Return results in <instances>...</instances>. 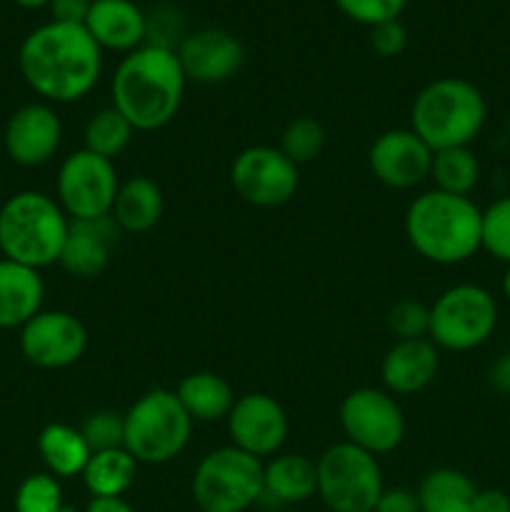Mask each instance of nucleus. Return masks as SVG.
Listing matches in <instances>:
<instances>
[{"mask_svg": "<svg viewBox=\"0 0 510 512\" xmlns=\"http://www.w3.org/2000/svg\"><path fill=\"white\" fill-rule=\"evenodd\" d=\"M85 443L93 453L110 448H123V413L115 410H95L80 425Z\"/></svg>", "mask_w": 510, "mask_h": 512, "instance_id": "34", "label": "nucleus"}, {"mask_svg": "<svg viewBox=\"0 0 510 512\" xmlns=\"http://www.w3.org/2000/svg\"><path fill=\"white\" fill-rule=\"evenodd\" d=\"M230 185L248 205L280 208L298 193L300 168L275 145H250L233 158Z\"/></svg>", "mask_w": 510, "mask_h": 512, "instance_id": "12", "label": "nucleus"}, {"mask_svg": "<svg viewBox=\"0 0 510 512\" xmlns=\"http://www.w3.org/2000/svg\"><path fill=\"white\" fill-rule=\"evenodd\" d=\"M185 78L198 85H218L233 78L245 60V48L230 30L200 28L175 48Z\"/></svg>", "mask_w": 510, "mask_h": 512, "instance_id": "17", "label": "nucleus"}, {"mask_svg": "<svg viewBox=\"0 0 510 512\" xmlns=\"http://www.w3.org/2000/svg\"><path fill=\"white\" fill-rule=\"evenodd\" d=\"M185 85L188 78L178 53L145 43L120 58L110 80V98L135 133H153L178 115Z\"/></svg>", "mask_w": 510, "mask_h": 512, "instance_id": "2", "label": "nucleus"}, {"mask_svg": "<svg viewBox=\"0 0 510 512\" xmlns=\"http://www.w3.org/2000/svg\"><path fill=\"white\" fill-rule=\"evenodd\" d=\"M500 290H503V298L510 303V265H505L503 280H500Z\"/></svg>", "mask_w": 510, "mask_h": 512, "instance_id": "42", "label": "nucleus"}, {"mask_svg": "<svg viewBox=\"0 0 510 512\" xmlns=\"http://www.w3.org/2000/svg\"><path fill=\"white\" fill-rule=\"evenodd\" d=\"M20 353L40 370H63L78 363L88 350L83 320L68 310H40L20 328Z\"/></svg>", "mask_w": 510, "mask_h": 512, "instance_id": "13", "label": "nucleus"}, {"mask_svg": "<svg viewBox=\"0 0 510 512\" xmlns=\"http://www.w3.org/2000/svg\"><path fill=\"white\" fill-rule=\"evenodd\" d=\"M18 68L28 88L50 105L83 100L103 73V50L80 23L38 25L18 50Z\"/></svg>", "mask_w": 510, "mask_h": 512, "instance_id": "1", "label": "nucleus"}, {"mask_svg": "<svg viewBox=\"0 0 510 512\" xmlns=\"http://www.w3.org/2000/svg\"><path fill=\"white\" fill-rule=\"evenodd\" d=\"M315 468L318 498L330 512H373L385 490L378 458L348 440L330 445Z\"/></svg>", "mask_w": 510, "mask_h": 512, "instance_id": "9", "label": "nucleus"}, {"mask_svg": "<svg viewBox=\"0 0 510 512\" xmlns=\"http://www.w3.org/2000/svg\"><path fill=\"white\" fill-rule=\"evenodd\" d=\"M118 238L120 228L110 215L95 220H70L58 265L73 278H98L110 265Z\"/></svg>", "mask_w": 510, "mask_h": 512, "instance_id": "18", "label": "nucleus"}, {"mask_svg": "<svg viewBox=\"0 0 510 512\" xmlns=\"http://www.w3.org/2000/svg\"><path fill=\"white\" fill-rule=\"evenodd\" d=\"M83 25L100 50L125 55L148 40V15L133 0H93Z\"/></svg>", "mask_w": 510, "mask_h": 512, "instance_id": "20", "label": "nucleus"}, {"mask_svg": "<svg viewBox=\"0 0 510 512\" xmlns=\"http://www.w3.org/2000/svg\"><path fill=\"white\" fill-rule=\"evenodd\" d=\"M433 150L410 128H390L373 140L368 168L378 183L393 190H413L430 178Z\"/></svg>", "mask_w": 510, "mask_h": 512, "instance_id": "16", "label": "nucleus"}, {"mask_svg": "<svg viewBox=\"0 0 510 512\" xmlns=\"http://www.w3.org/2000/svg\"><path fill=\"white\" fill-rule=\"evenodd\" d=\"M165 210V198L160 185L148 175H133L123 180L115 195L110 218L120 228V233H148L160 223Z\"/></svg>", "mask_w": 510, "mask_h": 512, "instance_id": "22", "label": "nucleus"}, {"mask_svg": "<svg viewBox=\"0 0 510 512\" xmlns=\"http://www.w3.org/2000/svg\"><path fill=\"white\" fill-rule=\"evenodd\" d=\"M480 250L510 265V195L493 200L480 218Z\"/></svg>", "mask_w": 510, "mask_h": 512, "instance_id": "31", "label": "nucleus"}, {"mask_svg": "<svg viewBox=\"0 0 510 512\" xmlns=\"http://www.w3.org/2000/svg\"><path fill=\"white\" fill-rule=\"evenodd\" d=\"M488 103L465 78H435L418 90L410 105V130L430 150L470 148L485 128Z\"/></svg>", "mask_w": 510, "mask_h": 512, "instance_id": "4", "label": "nucleus"}, {"mask_svg": "<svg viewBox=\"0 0 510 512\" xmlns=\"http://www.w3.org/2000/svg\"><path fill=\"white\" fill-rule=\"evenodd\" d=\"M385 323L395 340H423L430 333V305L415 298L398 300L388 310Z\"/></svg>", "mask_w": 510, "mask_h": 512, "instance_id": "33", "label": "nucleus"}, {"mask_svg": "<svg viewBox=\"0 0 510 512\" xmlns=\"http://www.w3.org/2000/svg\"><path fill=\"white\" fill-rule=\"evenodd\" d=\"M483 210L473 198L443 190H423L405 210V238L410 248L435 265L468 263L480 253Z\"/></svg>", "mask_w": 510, "mask_h": 512, "instance_id": "3", "label": "nucleus"}, {"mask_svg": "<svg viewBox=\"0 0 510 512\" xmlns=\"http://www.w3.org/2000/svg\"><path fill=\"white\" fill-rule=\"evenodd\" d=\"M60 512H75V508H70V505H63V508H60Z\"/></svg>", "mask_w": 510, "mask_h": 512, "instance_id": "44", "label": "nucleus"}, {"mask_svg": "<svg viewBox=\"0 0 510 512\" xmlns=\"http://www.w3.org/2000/svg\"><path fill=\"white\" fill-rule=\"evenodd\" d=\"M175 398L193 423H218L228 418L235 393L228 380L210 370L188 373L175 388Z\"/></svg>", "mask_w": 510, "mask_h": 512, "instance_id": "24", "label": "nucleus"}, {"mask_svg": "<svg viewBox=\"0 0 510 512\" xmlns=\"http://www.w3.org/2000/svg\"><path fill=\"white\" fill-rule=\"evenodd\" d=\"M93 0H48V8L58 23H80L83 25L85 15H88Z\"/></svg>", "mask_w": 510, "mask_h": 512, "instance_id": "38", "label": "nucleus"}, {"mask_svg": "<svg viewBox=\"0 0 510 512\" xmlns=\"http://www.w3.org/2000/svg\"><path fill=\"white\" fill-rule=\"evenodd\" d=\"M38 453L45 473L55 478H75L83 475L93 450L85 443L80 428L68 423H48L38 435Z\"/></svg>", "mask_w": 510, "mask_h": 512, "instance_id": "25", "label": "nucleus"}, {"mask_svg": "<svg viewBox=\"0 0 510 512\" xmlns=\"http://www.w3.org/2000/svg\"><path fill=\"white\" fill-rule=\"evenodd\" d=\"M488 380L493 385V390H498L500 395H508L510 398V350L490 365Z\"/></svg>", "mask_w": 510, "mask_h": 512, "instance_id": "40", "label": "nucleus"}, {"mask_svg": "<svg viewBox=\"0 0 510 512\" xmlns=\"http://www.w3.org/2000/svg\"><path fill=\"white\" fill-rule=\"evenodd\" d=\"M415 495L420 512H473L478 488L463 470L435 468L420 480Z\"/></svg>", "mask_w": 510, "mask_h": 512, "instance_id": "27", "label": "nucleus"}, {"mask_svg": "<svg viewBox=\"0 0 510 512\" xmlns=\"http://www.w3.org/2000/svg\"><path fill=\"white\" fill-rule=\"evenodd\" d=\"M373 512H420L418 495L408 488L383 490Z\"/></svg>", "mask_w": 510, "mask_h": 512, "instance_id": "37", "label": "nucleus"}, {"mask_svg": "<svg viewBox=\"0 0 510 512\" xmlns=\"http://www.w3.org/2000/svg\"><path fill=\"white\" fill-rule=\"evenodd\" d=\"M63 143V120L45 100L25 103L8 118L3 130L5 155L20 168L50 163Z\"/></svg>", "mask_w": 510, "mask_h": 512, "instance_id": "15", "label": "nucleus"}, {"mask_svg": "<svg viewBox=\"0 0 510 512\" xmlns=\"http://www.w3.org/2000/svg\"><path fill=\"white\" fill-rule=\"evenodd\" d=\"M193 425L175 390L153 388L123 413V448L138 465H165L188 448Z\"/></svg>", "mask_w": 510, "mask_h": 512, "instance_id": "6", "label": "nucleus"}, {"mask_svg": "<svg viewBox=\"0 0 510 512\" xmlns=\"http://www.w3.org/2000/svg\"><path fill=\"white\" fill-rule=\"evenodd\" d=\"M63 505L60 480L50 473L28 475L18 485L13 498L15 512H60Z\"/></svg>", "mask_w": 510, "mask_h": 512, "instance_id": "32", "label": "nucleus"}, {"mask_svg": "<svg viewBox=\"0 0 510 512\" xmlns=\"http://www.w3.org/2000/svg\"><path fill=\"white\" fill-rule=\"evenodd\" d=\"M430 183L435 190L470 198L480 183V160L473 148L435 150L430 163Z\"/></svg>", "mask_w": 510, "mask_h": 512, "instance_id": "28", "label": "nucleus"}, {"mask_svg": "<svg viewBox=\"0 0 510 512\" xmlns=\"http://www.w3.org/2000/svg\"><path fill=\"white\" fill-rule=\"evenodd\" d=\"M498 300L478 283H458L430 305V343L448 353H470L493 338L498 328Z\"/></svg>", "mask_w": 510, "mask_h": 512, "instance_id": "7", "label": "nucleus"}, {"mask_svg": "<svg viewBox=\"0 0 510 512\" xmlns=\"http://www.w3.org/2000/svg\"><path fill=\"white\" fill-rule=\"evenodd\" d=\"M473 512H510V495L498 488L478 490Z\"/></svg>", "mask_w": 510, "mask_h": 512, "instance_id": "39", "label": "nucleus"}, {"mask_svg": "<svg viewBox=\"0 0 510 512\" xmlns=\"http://www.w3.org/2000/svg\"><path fill=\"white\" fill-rule=\"evenodd\" d=\"M338 420L345 440L375 458L398 450L408 430L405 413L395 395L373 385L350 390L340 403Z\"/></svg>", "mask_w": 510, "mask_h": 512, "instance_id": "10", "label": "nucleus"}, {"mask_svg": "<svg viewBox=\"0 0 510 512\" xmlns=\"http://www.w3.org/2000/svg\"><path fill=\"white\" fill-rule=\"evenodd\" d=\"M133 135V125L110 105V108H100L98 113L88 118L83 128V148L100 155V158L115 160L128 148Z\"/></svg>", "mask_w": 510, "mask_h": 512, "instance_id": "29", "label": "nucleus"}, {"mask_svg": "<svg viewBox=\"0 0 510 512\" xmlns=\"http://www.w3.org/2000/svg\"><path fill=\"white\" fill-rule=\"evenodd\" d=\"M70 218L58 200L40 190H20L0 205V253L43 270L60 260Z\"/></svg>", "mask_w": 510, "mask_h": 512, "instance_id": "5", "label": "nucleus"}, {"mask_svg": "<svg viewBox=\"0 0 510 512\" xmlns=\"http://www.w3.org/2000/svg\"><path fill=\"white\" fill-rule=\"evenodd\" d=\"M15 3L23 5V8L35 10V8H43V5H48V0H15Z\"/></svg>", "mask_w": 510, "mask_h": 512, "instance_id": "43", "label": "nucleus"}, {"mask_svg": "<svg viewBox=\"0 0 510 512\" xmlns=\"http://www.w3.org/2000/svg\"><path fill=\"white\" fill-rule=\"evenodd\" d=\"M85 512H135L125 498H90Z\"/></svg>", "mask_w": 510, "mask_h": 512, "instance_id": "41", "label": "nucleus"}, {"mask_svg": "<svg viewBox=\"0 0 510 512\" xmlns=\"http://www.w3.org/2000/svg\"><path fill=\"white\" fill-rule=\"evenodd\" d=\"M230 445L253 458H273L288 440V413L268 393H245L235 398L228 418Z\"/></svg>", "mask_w": 510, "mask_h": 512, "instance_id": "14", "label": "nucleus"}, {"mask_svg": "<svg viewBox=\"0 0 510 512\" xmlns=\"http://www.w3.org/2000/svg\"><path fill=\"white\" fill-rule=\"evenodd\" d=\"M280 150L293 160L295 165L313 163L320 158L325 148V128L320 120L310 118V115H300L285 125L283 135H280Z\"/></svg>", "mask_w": 510, "mask_h": 512, "instance_id": "30", "label": "nucleus"}, {"mask_svg": "<svg viewBox=\"0 0 510 512\" xmlns=\"http://www.w3.org/2000/svg\"><path fill=\"white\" fill-rule=\"evenodd\" d=\"M80 478L90 498H123L138 480V460L125 448L98 450L90 455Z\"/></svg>", "mask_w": 510, "mask_h": 512, "instance_id": "26", "label": "nucleus"}, {"mask_svg": "<svg viewBox=\"0 0 510 512\" xmlns=\"http://www.w3.org/2000/svg\"><path fill=\"white\" fill-rule=\"evenodd\" d=\"M45 283L40 270L0 258V330L23 328L43 310Z\"/></svg>", "mask_w": 510, "mask_h": 512, "instance_id": "21", "label": "nucleus"}, {"mask_svg": "<svg viewBox=\"0 0 510 512\" xmlns=\"http://www.w3.org/2000/svg\"><path fill=\"white\" fill-rule=\"evenodd\" d=\"M313 495H318L315 460L300 453H278L263 463V498H273L280 505H295Z\"/></svg>", "mask_w": 510, "mask_h": 512, "instance_id": "23", "label": "nucleus"}, {"mask_svg": "<svg viewBox=\"0 0 510 512\" xmlns=\"http://www.w3.org/2000/svg\"><path fill=\"white\" fill-rule=\"evenodd\" d=\"M368 43L380 58H398L408 48V28L400 18L385 20L368 28Z\"/></svg>", "mask_w": 510, "mask_h": 512, "instance_id": "36", "label": "nucleus"}, {"mask_svg": "<svg viewBox=\"0 0 510 512\" xmlns=\"http://www.w3.org/2000/svg\"><path fill=\"white\" fill-rule=\"evenodd\" d=\"M440 370V350L423 340H395L383 355L380 378L383 388L390 395H415L423 393Z\"/></svg>", "mask_w": 510, "mask_h": 512, "instance_id": "19", "label": "nucleus"}, {"mask_svg": "<svg viewBox=\"0 0 510 512\" xmlns=\"http://www.w3.org/2000/svg\"><path fill=\"white\" fill-rule=\"evenodd\" d=\"M120 178L115 163L80 148L65 155L55 175V200L70 220H95L110 215Z\"/></svg>", "mask_w": 510, "mask_h": 512, "instance_id": "11", "label": "nucleus"}, {"mask_svg": "<svg viewBox=\"0 0 510 512\" xmlns=\"http://www.w3.org/2000/svg\"><path fill=\"white\" fill-rule=\"evenodd\" d=\"M200 512H245L263 500V460L223 445L200 458L190 483Z\"/></svg>", "mask_w": 510, "mask_h": 512, "instance_id": "8", "label": "nucleus"}, {"mask_svg": "<svg viewBox=\"0 0 510 512\" xmlns=\"http://www.w3.org/2000/svg\"><path fill=\"white\" fill-rule=\"evenodd\" d=\"M335 5L350 20L373 28V25L385 23V20L400 18L408 0H335Z\"/></svg>", "mask_w": 510, "mask_h": 512, "instance_id": "35", "label": "nucleus"}]
</instances>
